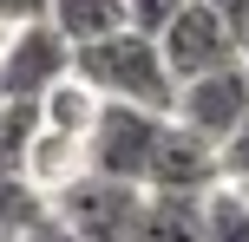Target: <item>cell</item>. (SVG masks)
<instances>
[{
    "label": "cell",
    "instance_id": "18",
    "mask_svg": "<svg viewBox=\"0 0 249 242\" xmlns=\"http://www.w3.org/2000/svg\"><path fill=\"white\" fill-rule=\"evenodd\" d=\"M203 7H210V13H216V20H223L236 39H249V0H203Z\"/></svg>",
    "mask_w": 249,
    "mask_h": 242
},
{
    "label": "cell",
    "instance_id": "21",
    "mask_svg": "<svg viewBox=\"0 0 249 242\" xmlns=\"http://www.w3.org/2000/svg\"><path fill=\"white\" fill-rule=\"evenodd\" d=\"M243 59H249V39H243Z\"/></svg>",
    "mask_w": 249,
    "mask_h": 242
},
{
    "label": "cell",
    "instance_id": "16",
    "mask_svg": "<svg viewBox=\"0 0 249 242\" xmlns=\"http://www.w3.org/2000/svg\"><path fill=\"white\" fill-rule=\"evenodd\" d=\"M46 7H53V0H0V39L20 33V26H39V20H46Z\"/></svg>",
    "mask_w": 249,
    "mask_h": 242
},
{
    "label": "cell",
    "instance_id": "5",
    "mask_svg": "<svg viewBox=\"0 0 249 242\" xmlns=\"http://www.w3.org/2000/svg\"><path fill=\"white\" fill-rule=\"evenodd\" d=\"M158 46H164V65H171V79H177V92L190 85V79H203V72H223V65H236L243 59V39L230 33L223 20H216L203 0H190L184 13H177L171 26L158 33Z\"/></svg>",
    "mask_w": 249,
    "mask_h": 242
},
{
    "label": "cell",
    "instance_id": "12",
    "mask_svg": "<svg viewBox=\"0 0 249 242\" xmlns=\"http://www.w3.org/2000/svg\"><path fill=\"white\" fill-rule=\"evenodd\" d=\"M39 131H46V112L26 98H7L0 105V170L7 177H26V157H33Z\"/></svg>",
    "mask_w": 249,
    "mask_h": 242
},
{
    "label": "cell",
    "instance_id": "4",
    "mask_svg": "<svg viewBox=\"0 0 249 242\" xmlns=\"http://www.w3.org/2000/svg\"><path fill=\"white\" fill-rule=\"evenodd\" d=\"M164 125H171V118L138 112V105H105V118L86 138L92 177H118V183H138V190H144V170H151V151H158Z\"/></svg>",
    "mask_w": 249,
    "mask_h": 242
},
{
    "label": "cell",
    "instance_id": "22",
    "mask_svg": "<svg viewBox=\"0 0 249 242\" xmlns=\"http://www.w3.org/2000/svg\"><path fill=\"white\" fill-rule=\"evenodd\" d=\"M0 242H13V236H0Z\"/></svg>",
    "mask_w": 249,
    "mask_h": 242
},
{
    "label": "cell",
    "instance_id": "20",
    "mask_svg": "<svg viewBox=\"0 0 249 242\" xmlns=\"http://www.w3.org/2000/svg\"><path fill=\"white\" fill-rule=\"evenodd\" d=\"M0 105H7V85H0Z\"/></svg>",
    "mask_w": 249,
    "mask_h": 242
},
{
    "label": "cell",
    "instance_id": "3",
    "mask_svg": "<svg viewBox=\"0 0 249 242\" xmlns=\"http://www.w3.org/2000/svg\"><path fill=\"white\" fill-rule=\"evenodd\" d=\"M138 210H144V190H138V183L92 177V170L72 183V190L53 196V223L72 229V236H86V242H124L131 223H138Z\"/></svg>",
    "mask_w": 249,
    "mask_h": 242
},
{
    "label": "cell",
    "instance_id": "2",
    "mask_svg": "<svg viewBox=\"0 0 249 242\" xmlns=\"http://www.w3.org/2000/svg\"><path fill=\"white\" fill-rule=\"evenodd\" d=\"M72 72H79V52H72V39L53 20L20 26V33L0 39V85H7V98L46 105V92H59Z\"/></svg>",
    "mask_w": 249,
    "mask_h": 242
},
{
    "label": "cell",
    "instance_id": "1",
    "mask_svg": "<svg viewBox=\"0 0 249 242\" xmlns=\"http://www.w3.org/2000/svg\"><path fill=\"white\" fill-rule=\"evenodd\" d=\"M79 79L105 105H138V112L177 118V79L164 65V46L151 33H138V26L99 39V46H79Z\"/></svg>",
    "mask_w": 249,
    "mask_h": 242
},
{
    "label": "cell",
    "instance_id": "10",
    "mask_svg": "<svg viewBox=\"0 0 249 242\" xmlns=\"http://www.w3.org/2000/svg\"><path fill=\"white\" fill-rule=\"evenodd\" d=\"M46 20L72 39V52L99 46V39H112V33H131V7H124V0H53Z\"/></svg>",
    "mask_w": 249,
    "mask_h": 242
},
{
    "label": "cell",
    "instance_id": "19",
    "mask_svg": "<svg viewBox=\"0 0 249 242\" xmlns=\"http://www.w3.org/2000/svg\"><path fill=\"white\" fill-rule=\"evenodd\" d=\"M26 242H86V236H72V229H59V223H46V229L26 236Z\"/></svg>",
    "mask_w": 249,
    "mask_h": 242
},
{
    "label": "cell",
    "instance_id": "7",
    "mask_svg": "<svg viewBox=\"0 0 249 242\" xmlns=\"http://www.w3.org/2000/svg\"><path fill=\"white\" fill-rule=\"evenodd\" d=\"M223 183V151L197 131H184L171 118L151 151V170H144V196H210Z\"/></svg>",
    "mask_w": 249,
    "mask_h": 242
},
{
    "label": "cell",
    "instance_id": "13",
    "mask_svg": "<svg viewBox=\"0 0 249 242\" xmlns=\"http://www.w3.org/2000/svg\"><path fill=\"white\" fill-rule=\"evenodd\" d=\"M46 223H53V203H46L26 177H7V170H0V236L26 242V236L46 229Z\"/></svg>",
    "mask_w": 249,
    "mask_h": 242
},
{
    "label": "cell",
    "instance_id": "11",
    "mask_svg": "<svg viewBox=\"0 0 249 242\" xmlns=\"http://www.w3.org/2000/svg\"><path fill=\"white\" fill-rule=\"evenodd\" d=\"M39 112H46V131H66V138H92V125L105 118V98H99V92H92L86 79L72 72L59 92H46V105H39Z\"/></svg>",
    "mask_w": 249,
    "mask_h": 242
},
{
    "label": "cell",
    "instance_id": "15",
    "mask_svg": "<svg viewBox=\"0 0 249 242\" xmlns=\"http://www.w3.org/2000/svg\"><path fill=\"white\" fill-rule=\"evenodd\" d=\"M124 7H131V26H138V33H151V39H158L164 26H171L177 13L190 7V0H124Z\"/></svg>",
    "mask_w": 249,
    "mask_h": 242
},
{
    "label": "cell",
    "instance_id": "17",
    "mask_svg": "<svg viewBox=\"0 0 249 242\" xmlns=\"http://www.w3.org/2000/svg\"><path fill=\"white\" fill-rule=\"evenodd\" d=\"M223 183H249V125L223 144Z\"/></svg>",
    "mask_w": 249,
    "mask_h": 242
},
{
    "label": "cell",
    "instance_id": "9",
    "mask_svg": "<svg viewBox=\"0 0 249 242\" xmlns=\"http://www.w3.org/2000/svg\"><path fill=\"white\" fill-rule=\"evenodd\" d=\"M124 242H210L203 236V196H144Z\"/></svg>",
    "mask_w": 249,
    "mask_h": 242
},
{
    "label": "cell",
    "instance_id": "23",
    "mask_svg": "<svg viewBox=\"0 0 249 242\" xmlns=\"http://www.w3.org/2000/svg\"><path fill=\"white\" fill-rule=\"evenodd\" d=\"M243 196H249V183H243Z\"/></svg>",
    "mask_w": 249,
    "mask_h": 242
},
{
    "label": "cell",
    "instance_id": "14",
    "mask_svg": "<svg viewBox=\"0 0 249 242\" xmlns=\"http://www.w3.org/2000/svg\"><path fill=\"white\" fill-rule=\"evenodd\" d=\"M203 236L210 242H249V196H243V183H216L203 196Z\"/></svg>",
    "mask_w": 249,
    "mask_h": 242
},
{
    "label": "cell",
    "instance_id": "6",
    "mask_svg": "<svg viewBox=\"0 0 249 242\" xmlns=\"http://www.w3.org/2000/svg\"><path fill=\"white\" fill-rule=\"evenodd\" d=\"M177 125L197 131V138H210L216 151H223V144L249 125V59L190 79V85L177 92Z\"/></svg>",
    "mask_w": 249,
    "mask_h": 242
},
{
    "label": "cell",
    "instance_id": "8",
    "mask_svg": "<svg viewBox=\"0 0 249 242\" xmlns=\"http://www.w3.org/2000/svg\"><path fill=\"white\" fill-rule=\"evenodd\" d=\"M92 170V157H86V138H66V131H39V144H33V157H26V183H33L39 196H59V190H72L79 177Z\"/></svg>",
    "mask_w": 249,
    "mask_h": 242
}]
</instances>
